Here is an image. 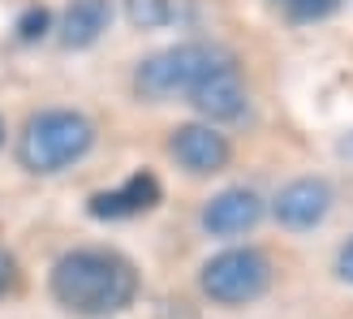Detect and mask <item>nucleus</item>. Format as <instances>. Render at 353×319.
<instances>
[{"instance_id":"6e6552de","label":"nucleus","mask_w":353,"mask_h":319,"mask_svg":"<svg viewBox=\"0 0 353 319\" xmlns=\"http://www.w3.org/2000/svg\"><path fill=\"white\" fill-rule=\"evenodd\" d=\"M190 104L207 126H220V121H237L250 108V91H245V78L237 65H224L216 69L211 78H203L199 86L190 91Z\"/></svg>"},{"instance_id":"39448f33","label":"nucleus","mask_w":353,"mask_h":319,"mask_svg":"<svg viewBox=\"0 0 353 319\" xmlns=\"http://www.w3.org/2000/svg\"><path fill=\"white\" fill-rule=\"evenodd\" d=\"M168 155L190 177H216L233 160V143L216 126H207V121H190V126H176L168 134Z\"/></svg>"},{"instance_id":"7ed1b4c3","label":"nucleus","mask_w":353,"mask_h":319,"mask_svg":"<svg viewBox=\"0 0 353 319\" xmlns=\"http://www.w3.org/2000/svg\"><path fill=\"white\" fill-rule=\"evenodd\" d=\"M224 65H237L233 52H224L220 44H176V48H164L155 57L138 61L134 69V95L147 99V104H168L176 95H185L199 86L203 78H211L216 69Z\"/></svg>"},{"instance_id":"0eeeda50","label":"nucleus","mask_w":353,"mask_h":319,"mask_svg":"<svg viewBox=\"0 0 353 319\" xmlns=\"http://www.w3.org/2000/svg\"><path fill=\"white\" fill-rule=\"evenodd\" d=\"M160 199H164L160 177H155L151 168H138V173H130L117 190L91 194L86 211H91L95 220H130V216H143V211H155V207H160Z\"/></svg>"},{"instance_id":"2eb2a0df","label":"nucleus","mask_w":353,"mask_h":319,"mask_svg":"<svg viewBox=\"0 0 353 319\" xmlns=\"http://www.w3.org/2000/svg\"><path fill=\"white\" fill-rule=\"evenodd\" d=\"M13 285H17V263H13V255L0 251V293H9Z\"/></svg>"},{"instance_id":"f257e3e1","label":"nucleus","mask_w":353,"mask_h":319,"mask_svg":"<svg viewBox=\"0 0 353 319\" xmlns=\"http://www.w3.org/2000/svg\"><path fill=\"white\" fill-rule=\"evenodd\" d=\"M48 289L57 307L78 315V319H108L134 307L138 298V272L125 255L117 251H69L52 263Z\"/></svg>"},{"instance_id":"f8f14e48","label":"nucleus","mask_w":353,"mask_h":319,"mask_svg":"<svg viewBox=\"0 0 353 319\" xmlns=\"http://www.w3.org/2000/svg\"><path fill=\"white\" fill-rule=\"evenodd\" d=\"M280 9H285L293 22H323L341 9V0H280Z\"/></svg>"},{"instance_id":"20e7f679","label":"nucleus","mask_w":353,"mask_h":319,"mask_svg":"<svg viewBox=\"0 0 353 319\" xmlns=\"http://www.w3.org/2000/svg\"><path fill=\"white\" fill-rule=\"evenodd\" d=\"M199 289L216 307H245L272 289V259L259 246H233L199 268Z\"/></svg>"},{"instance_id":"f03ea898","label":"nucleus","mask_w":353,"mask_h":319,"mask_svg":"<svg viewBox=\"0 0 353 319\" xmlns=\"http://www.w3.org/2000/svg\"><path fill=\"white\" fill-rule=\"evenodd\" d=\"M91 147H95V121L86 113L43 108L22 126L17 164L34 177H52V173H65L69 164H78Z\"/></svg>"},{"instance_id":"f3484780","label":"nucleus","mask_w":353,"mask_h":319,"mask_svg":"<svg viewBox=\"0 0 353 319\" xmlns=\"http://www.w3.org/2000/svg\"><path fill=\"white\" fill-rule=\"evenodd\" d=\"M0 143H5V121H0Z\"/></svg>"},{"instance_id":"dca6fc26","label":"nucleus","mask_w":353,"mask_h":319,"mask_svg":"<svg viewBox=\"0 0 353 319\" xmlns=\"http://www.w3.org/2000/svg\"><path fill=\"white\" fill-rule=\"evenodd\" d=\"M336 151H341V155H349V160H353V130H349V134H345V138H341V147H336Z\"/></svg>"},{"instance_id":"423d86ee","label":"nucleus","mask_w":353,"mask_h":319,"mask_svg":"<svg viewBox=\"0 0 353 319\" xmlns=\"http://www.w3.org/2000/svg\"><path fill=\"white\" fill-rule=\"evenodd\" d=\"M336 194L323 177H297V182L280 186V194L272 199V216L280 229H293V233H306V229H319L327 220Z\"/></svg>"},{"instance_id":"9b49d317","label":"nucleus","mask_w":353,"mask_h":319,"mask_svg":"<svg viewBox=\"0 0 353 319\" xmlns=\"http://www.w3.org/2000/svg\"><path fill=\"white\" fill-rule=\"evenodd\" d=\"M125 17L134 30H160L185 17V0H125Z\"/></svg>"},{"instance_id":"9d476101","label":"nucleus","mask_w":353,"mask_h":319,"mask_svg":"<svg viewBox=\"0 0 353 319\" xmlns=\"http://www.w3.org/2000/svg\"><path fill=\"white\" fill-rule=\"evenodd\" d=\"M112 26V0H69L61 13V44L65 48H91Z\"/></svg>"},{"instance_id":"ddd939ff","label":"nucleus","mask_w":353,"mask_h":319,"mask_svg":"<svg viewBox=\"0 0 353 319\" xmlns=\"http://www.w3.org/2000/svg\"><path fill=\"white\" fill-rule=\"evenodd\" d=\"M48 30H52V13L48 9H26L22 17H17V39H22V44L43 39Z\"/></svg>"},{"instance_id":"4468645a","label":"nucleus","mask_w":353,"mask_h":319,"mask_svg":"<svg viewBox=\"0 0 353 319\" xmlns=\"http://www.w3.org/2000/svg\"><path fill=\"white\" fill-rule=\"evenodd\" d=\"M336 276L345 280V285H353V238L336 251Z\"/></svg>"},{"instance_id":"1a4fd4ad","label":"nucleus","mask_w":353,"mask_h":319,"mask_svg":"<svg viewBox=\"0 0 353 319\" xmlns=\"http://www.w3.org/2000/svg\"><path fill=\"white\" fill-rule=\"evenodd\" d=\"M263 211L268 207H263V199L250 186H228V190L216 194V199H207L199 224L211 238H241V233H250V229L263 220Z\"/></svg>"}]
</instances>
